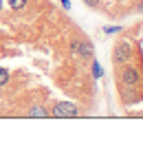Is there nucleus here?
<instances>
[{"instance_id":"f8f14e48","label":"nucleus","mask_w":143,"mask_h":154,"mask_svg":"<svg viewBox=\"0 0 143 154\" xmlns=\"http://www.w3.org/2000/svg\"><path fill=\"white\" fill-rule=\"evenodd\" d=\"M137 13H141V16H143V0H141V2L137 5Z\"/></svg>"},{"instance_id":"1a4fd4ad","label":"nucleus","mask_w":143,"mask_h":154,"mask_svg":"<svg viewBox=\"0 0 143 154\" xmlns=\"http://www.w3.org/2000/svg\"><path fill=\"white\" fill-rule=\"evenodd\" d=\"M92 75H95V79H99V77L104 75V71H101V66H99L97 62H95V64H92Z\"/></svg>"},{"instance_id":"20e7f679","label":"nucleus","mask_w":143,"mask_h":154,"mask_svg":"<svg viewBox=\"0 0 143 154\" xmlns=\"http://www.w3.org/2000/svg\"><path fill=\"white\" fill-rule=\"evenodd\" d=\"M130 57H132V48H130V44H126V42H119L117 46H114V51H112V62L117 66H121V64H128L130 62Z\"/></svg>"},{"instance_id":"f257e3e1","label":"nucleus","mask_w":143,"mask_h":154,"mask_svg":"<svg viewBox=\"0 0 143 154\" xmlns=\"http://www.w3.org/2000/svg\"><path fill=\"white\" fill-rule=\"evenodd\" d=\"M51 117L55 119H75L79 117V108L73 101H55L51 108Z\"/></svg>"},{"instance_id":"39448f33","label":"nucleus","mask_w":143,"mask_h":154,"mask_svg":"<svg viewBox=\"0 0 143 154\" xmlns=\"http://www.w3.org/2000/svg\"><path fill=\"white\" fill-rule=\"evenodd\" d=\"M26 117H31V119H46L48 117V110L44 108V103H33V106L29 108Z\"/></svg>"},{"instance_id":"7ed1b4c3","label":"nucleus","mask_w":143,"mask_h":154,"mask_svg":"<svg viewBox=\"0 0 143 154\" xmlns=\"http://www.w3.org/2000/svg\"><path fill=\"white\" fill-rule=\"evenodd\" d=\"M70 51H73L77 57L88 60V57H92V53H95V46H92L90 40H70Z\"/></svg>"},{"instance_id":"0eeeda50","label":"nucleus","mask_w":143,"mask_h":154,"mask_svg":"<svg viewBox=\"0 0 143 154\" xmlns=\"http://www.w3.org/2000/svg\"><path fill=\"white\" fill-rule=\"evenodd\" d=\"M7 82H9V71H7V68H2V66H0V86H5Z\"/></svg>"},{"instance_id":"9d476101","label":"nucleus","mask_w":143,"mask_h":154,"mask_svg":"<svg viewBox=\"0 0 143 154\" xmlns=\"http://www.w3.org/2000/svg\"><path fill=\"white\" fill-rule=\"evenodd\" d=\"M104 31H106V33H108V35H110V33H117V31H119V26H106Z\"/></svg>"},{"instance_id":"ddd939ff","label":"nucleus","mask_w":143,"mask_h":154,"mask_svg":"<svg viewBox=\"0 0 143 154\" xmlns=\"http://www.w3.org/2000/svg\"><path fill=\"white\" fill-rule=\"evenodd\" d=\"M0 11H2V0H0Z\"/></svg>"},{"instance_id":"423d86ee","label":"nucleus","mask_w":143,"mask_h":154,"mask_svg":"<svg viewBox=\"0 0 143 154\" xmlns=\"http://www.w3.org/2000/svg\"><path fill=\"white\" fill-rule=\"evenodd\" d=\"M7 2H9V7H11L13 11H22L24 7H26L29 0H7Z\"/></svg>"},{"instance_id":"6e6552de","label":"nucleus","mask_w":143,"mask_h":154,"mask_svg":"<svg viewBox=\"0 0 143 154\" xmlns=\"http://www.w3.org/2000/svg\"><path fill=\"white\" fill-rule=\"evenodd\" d=\"M84 5H88L90 9H101V0H82Z\"/></svg>"},{"instance_id":"f03ea898","label":"nucleus","mask_w":143,"mask_h":154,"mask_svg":"<svg viewBox=\"0 0 143 154\" xmlns=\"http://www.w3.org/2000/svg\"><path fill=\"white\" fill-rule=\"evenodd\" d=\"M119 79L123 86L128 88H134V86H139L141 84V71H139V66H134V64H121V75H119Z\"/></svg>"},{"instance_id":"9b49d317","label":"nucleus","mask_w":143,"mask_h":154,"mask_svg":"<svg viewBox=\"0 0 143 154\" xmlns=\"http://www.w3.org/2000/svg\"><path fill=\"white\" fill-rule=\"evenodd\" d=\"M60 2H62V7H64V9H66V11L70 9V0H60Z\"/></svg>"}]
</instances>
